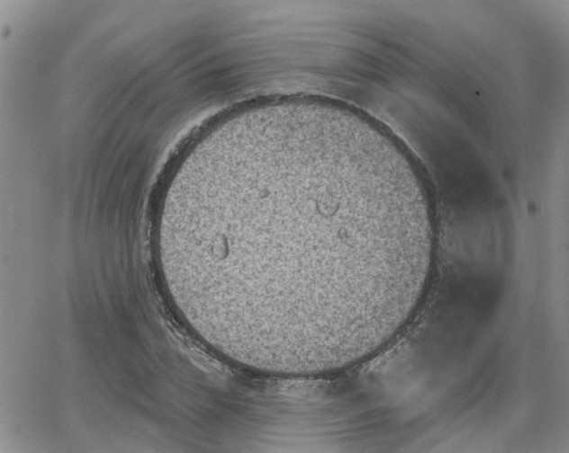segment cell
Here are the masks:
<instances>
[{
    "label": "cell",
    "instance_id": "obj_1",
    "mask_svg": "<svg viewBox=\"0 0 569 453\" xmlns=\"http://www.w3.org/2000/svg\"><path fill=\"white\" fill-rule=\"evenodd\" d=\"M170 229L246 321L332 331L390 307L436 240L425 186L347 120L283 119L201 158Z\"/></svg>",
    "mask_w": 569,
    "mask_h": 453
}]
</instances>
